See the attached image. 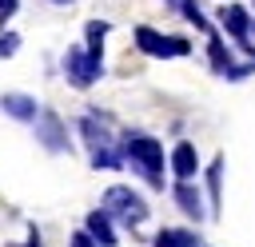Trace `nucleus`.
I'll return each mask as SVG.
<instances>
[{
    "mask_svg": "<svg viewBox=\"0 0 255 247\" xmlns=\"http://www.w3.org/2000/svg\"><path fill=\"white\" fill-rule=\"evenodd\" d=\"M16 12H20V0H0V28H4V20L16 16Z\"/></svg>",
    "mask_w": 255,
    "mask_h": 247,
    "instance_id": "obj_19",
    "label": "nucleus"
},
{
    "mask_svg": "<svg viewBox=\"0 0 255 247\" xmlns=\"http://www.w3.org/2000/svg\"><path fill=\"white\" fill-rule=\"evenodd\" d=\"M52 4H72V0H52Z\"/></svg>",
    "mask_w": 255,
    "mask_h": 247,
    "instance_id": "obj_21",
    "label": "nucleus"
},
{
    "mask_svg": "<svg viewBox=\"0 0 255 247\" xmlns=\"http://www.w3.org/2000/svg\"><path fill=\"white\" fill-rule=\"evenodd\" d=\"M171 171H175V179H195V171H199V151H195V143H175L171 147Z\"/></svg>",
    "mask_w": 255,
    "mask_h": 247,
    "instance_id": "obj_9",
    "label": "nucleus"
},
{
    "mask_svg": "<svg viewBox=\"0 0 255 247\" xmlns=\"http://www.w3.org/2000/svg\"><path fill=\"white\" fill-rule=\"evenodd\" d=\"M24 247H40V235H36V231H32V235H28V243H24Z\"/></svg>",
    "mask_w": 255,
    "mask_h": 247,
    "instance_id": "obj_20",
    "label": "nucleus"
},
{
    "mask_svg": "<svg viewBox=\"0 0 255 247\" xmlns=\"http://www.w3.org/2000/svg\"><path fill=\"white\" fill-rule=\"evenodd\" d=\"M0 112H4V116H12V120H20V124H36L44 108H40V100H36V96L4 92V96H0Z\"/></svg>",
    "mask_w": 255,
    "mask_h": 247,
    "instance_id": "obj_6",
    "label": "nucleus"
},
{
    "mask_svg": "<svg viewBox=\"0 0 255 247\" xmlns=\"http://www.w3.org/2000/svg\"><path fill=\"white\" fill-rule=\"evenodd\" d=\"M207 40H211V44H207V56H211V68H215V72H219V76L227 80V72L235 68V60H231V52L223 48V40H219L215 32H207Z\"/></svg>",
    "mask_w": 255,
    "mask_h": 247,
    "instance_id": "obj_13",
    "label": "nucleus"
},
{
    "mask_svg": "<svg viewBox=\"0 0 255 247\" xmlns=\"http://www.w3.org/2000/svg\"><path fill=\"white\" fill-rule=\"evenodd\" d=\"M135 48H139L143 56H155V60H175V56H187V52H191V40H183V36H163V32L139 24V28H135Z\"/></svg>",
    "mask_w": 255,
    "mask_h": 247,
    "instance_id": "obj_2",
    "label": "nucleus"
},
{
    "mask_svg": "<svg viewBox=\"0 0 255 247\" xmlns=\"http://www.w3.org/2000/svg\"><path fill=\"white\" fill-rule=\"evenodd\" d=\"M124 155H128V163H131L151 187H163V147H159L155 135L128 131V135H124Z\"/></svg>",
    "mask_w": 255,
    "mask_h": 247,
    "instance_id": "obj_1",
    "label": "nucleus"
},
{
    "mask_svg": "<svg viewBox=\"0 0 255 247\" xmlns=\"http://www.w3.org/2000/svg\"><path fill=\"white\" fill-rule=\"evenodd\" d=\"M219 20H223V28L231 32V40H235L239 48H247V56H255V44L247 40V36H251V16H247V8H243V4H227V8H219Z\"/></svg>",
    "mask_w": 255,
    "mask_h": 247,
    "instance_id": "obj_5",
    "label": "nucleus"
},
{
    "mask_svg": "<svg viewBox=\"0 0 255 247\" xmlns=\"http://www.w3.org/2000/svg\"><path fill=\"white\" fill-rule=\"evenodd\" d=\"M112 32V24L108 20H88V28H84V36H88V52H100L104 56V36Z\"/></svg>",
    "mask_w": 255,
    "mask_h": 247,
    "instance_id": "obj_15",
    "label": "nucleus"
},
{
    "mask_svg": "<svg viewBox=\"0 0 255 247\" xmlns=\"http://www.w3.org/2000/svg\"><path fill=\"white\" fill-rule=\"evenodd\" d=\"M36 135H40V143H44L48 151H72L68 139H64V124H60V116H52V112H40Z\"/></svg>",
    "mask_w": 255,
    "mask_h": 247,
    "instance_id": "obj_7",
    "label": "nucleus"
},
{
    "mask_svg": "<svg viewBox=\"0 0 255 247\" xmlns=\"http://www.w3.org/2000/svg\"><path fill=\"white\" fill-rule=\"evenodd\" d=\"M104 207H108V215L120 219L124 227H135V223L147 219V203H143L139 191H131V187H108V191H104Z\"/></svg>",
    "mask_w": 255,
    "mask_h": 247,
    "instance_id": "obj_4",
    "label": "nucleus"
},
{
    "mask_svg": "<svg viewBox=\"0 0 255 247\" xmlns=\"http://www.w3.org/2000/svg\"><path fill=\"white\" fill-rule=\"evenodd\" d=\"M171 199H175V207L187 215V219H203V203H199V191H195V183L191 179H175V187H171Z\"/></svg>",
    "mask_w": 255,
    "mask_h": 247,
    "instance_id": "obj_8",
    "label": "nucleus"
},
{
    "mask_svg": "<svg viewBox=\"0 0 255 247\" xmlns=\"http://www.w3.org/2000/svg\"><path fill=\"white\" fill-rule=\"evenodd\" d=\"M80 135H84V143L96 151V147H108V143H116L112 135H108V127H104V120H96V116H84L80 120Z\"/></svg>",
    "mask_w": 255,
    "mask_h": 247,
    "instance_id": "obj_11",
    "label": "nucleus"
},
{
    "mask_svg": "<svg viewBox=\"0 0 255 247\" xmlns=\"http://www.w3.org/2000/svg\"><path fill=\"white\" fill-rule=\"evenodd\" d=\"M175 4H179V0H175Z\"/></svg>",
    "mask_w": 255,
    "mask_h": 247,
    "instance_id": "obj_22",
    "label": "nucleus"
},
{
    "mask_svg": "<svg viewBox=\"0 0 255 247\" xmlns=\"http://www.w3.org/2000/svg\"><path fill=\"white\" fill-rule=\"evenodd\" d=\"M104 72V56L100 52H88V48H68L64 52V76L72 88H92Z\"/></svg>",
    "mask_w": 255,
    "mask_h": 247,
    "instance_id": "obj_3",
    "label": "nucleus"
},
{
    "mask_svg": "<svg viewBox=\"0 0 255 247\" xmlns=\"http://www.w3.org/2000/svg\"><path fill=\"white\" fill-rule=\"evenodd\" d=\"M68 247H104V243H100V239H96V235H92V231H76V235H72V243H68Z\"/></svg>",
    "mask_w": 255,
    "mask_h": 247,
    "instance_id": "obj_18",
    "label": "nucleus"
},
{
    "mask_svg": "<svg viewBox=\"0 0 255 247\" xmlns=\"http://www.w3.org/2000/svg\"><path fill=\"white\" fill-rule=\"evenodd\" d=\"M179 16H183L187 24H195L199 32H211V28H207V16L199 12V4H195V0H179Z\"/></svg>",
    "mask_w": 255,
    "mask_h": 247,
    "instance_id": "obj_16",
    "label": "nucleus"
},
{
    "mask_svg": "<svg viewBox=\"0 0 255 247\" xmlns=\"http://www.w3.org/2000/svg\"><path fill=\"white\" fill-rule=\"evenodd\" d=\"M16 48H20V36L16 32H0V60L16 56Z\"/></svg>",
    "mask_w": 255,
    "mask_h": 247,
    "instance_id": "obj_17",
    "label": "nucleus"
},
{
    "mask_svg": "<svg viewBox=\"0 0 255 247\" xmlns=\"http://www.w3.org/2000/svg\"><path fill=\"white\" fill-rule=\"evenodd\" d=\"M219 195H223V155H215L211 167H207V199H211V215H219Z\"/></svg>",
    "mask_w": 255,
    "mask_h": 247,
    "instance_id": "obj_14",
    "label": "nucleus"
},
{
    "mask_svg": "<svg viewBox=\"0 0 255 247\" xmlns=\"http://www.w3.org/2000/svg\"><path fill=\"white\" fill-rule=\"evenodd\" d=\"M155 247H203L199 231H183V227H163L155 235Z\"/></svg>",
    "mask_w": 255,
    "mask_h": 247,
    "instance_id": "obj_12",
    "label": "nucleus"
},
{
    "mask_svg": "<svg viewBox=\"0 0 255 247\" xmlns=\"http://www.w3.org/2000/svg\"><path fill=\"white\" fill-rule=\"evenodd\" d=\"M88 231L104 243V247H116V223H112V215H108V207H96V211H88Z\"/></svg>",
    "mask_w": 255,
    "mask_h": 247,
    "instance_id": "obj_10",
    "label": "nucleus"
}]
</instances>
